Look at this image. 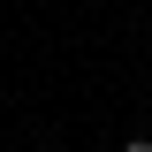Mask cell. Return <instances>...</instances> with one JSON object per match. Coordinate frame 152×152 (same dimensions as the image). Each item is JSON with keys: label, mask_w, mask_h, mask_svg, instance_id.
<instances>
[{"label": "cell", "mask_w": 152, "mask_h": 152, "mask_svg": "<svg viewBox=\"0 0 152 152\" xmlns=\"http://www.w3.org/2000/svg\"><path fill=\"white\" fill-rule=\"evenodd\" d=\"M122 152H152V137H129V145H122Z\"/></svg>", "instance_id": "obj_1"}]
</instances>
